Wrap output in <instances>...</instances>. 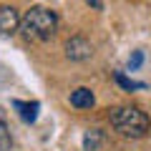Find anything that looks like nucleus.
Returning a JSON list of instances; mask_svg holds the SVG:
<instances>
[{
	"mask_svg": "<svg viewBox=\"0 0 151 151\" xmlns=\"http://www.w3.org/2000/svg\"><path fill=\"white\" fill-rule=\"evenodd\" d=\"M108 121L126 139H144L151 131V119L136 106H116L108 113Z\"/></svg>",
	"mask_w": 151,
	"mask_h": 151,
	"instance_id": "f257e3e1",
	"label": "nucleus"
},
{
	"mask_svg": "<svg viewBox=\"0 0 151 151\" xmlns=\"http://www.w3.org/2000/svg\"><path fill=\"white\" fill-rule=\"evenodd\" d=\"M20 30L28 40H48L58 30V15L43 5H35L20 18Z\"/></svg>",
	"mask_w": 151,
	"mask_h": 151,
	"instance_id": "f03ea898",
	"label": "nucleus"
},
{
	"mask_svg": "<svg viewBox=\"0 0 151 151\" xmlns=\"http://www.w3.org/2000/svg\"><path fill=\"white\" fill-rule=\"evenodd\" d=\"M93 55V45L83 35H73L65 40V58L68 60H88Z\"/></svg>",
	"mask_w": 151,
	"mask_h": 151,
	"instance_id": "7ed1b4c3",
	"label": "nucleus"
},
{
	"mask_svg": "<svg viewBox=\"0 0 151 151\" xmlns=\"http://www.w3.org/2000/svg\"><path fill=\"white\" fill-rule=\"evenodd\" d=\"M15 30H20L18 10L10 5H0V35H13Z\"/></svg>",
	"mask_w": 151,
	"mask_h": 151,
	"instance_id": "20e7f679",
	"label": "nucleus"
},
{
	"mask_svg": "<svg viewBox=\"0 0 151 151\" xmlns=\"http://www.w3.org/2000/svg\"><path fill=\"white\" fill-rule=\"evenodd\" d=\"M13 108L18 111V116H20L25 124H33V121L38 119L40 103H38V101H13Z\"/></svg>",
	"mask_w": 151,
	"mask_h": 151,
	"instance_id": "39448f33",
	"label": "nucleus"
},
{
	"mask_svg": "<svg viewBox=\"0 0 151 151\" xmlns=\"http://www.w3.org/2000/svg\"><path fill=\"white\" fill-rule=\"evenodd\" d=\"M93 103H96V98H93L91 88H76L70 93V106L73 108H91Z\"/></svg>",
	"mask_w": 151,
	"mask_h": 151,
	"instance_id": "423d86ee",
	"label": "nucleus"
},
{
	"mask_svg": "<svg viewBox=\"0 0 151 151\" xmlns=\"http://www.w3.org/2000/svg\"><path fill=\"white\" fill-rule=\"evenodd\" d=\"M103 144V131L88 129L83 134V151H98V146Z\"/></svg>",
	"mask_w": 151,
	"mask_h": 151,
	"instance_id": "0eeeda50",
	"label": "nucleus"
},
{
	"mask_svg": "<svg viewBox=\"0 0 151 151\" xmlns=\"http://www.w3.org/2000/svg\"><path fill=\"white\" fill-rule=\"evenodd\" d=\"M113 78H116V83H119L124 91H139V88H144V83L139 81H131V78H126L124 73H113Z\"/></svg>",
	"mask_w": 151,
	"mask_h": 151,
	"instance_id": "6e6552de",
	"label": "nucleus"
},
{
	"mask_svg": "<svg viewBox=\"0 0 151 151\" xmlns=\"http://www.w3.org/2000/svg\"><path fill=\"white\" fill-rule=\"evenodd\" d=\"M141 63H144V53L141 50H134V55L129 58V70H136Z\"/></svg>",
	"mask_w": 151,
	"mask_h": 151,
	"instance_id": "1a4fd4ad",
	"label": "nucleus"
},
{
	"mask_svg": "<svg viewBox=\"0 0 151 151\" xmlns=\"http://www.w3.org/2000/svg\"><path fill=\"white\" fill-rule=\"evenodd\" d=\"M0 144H3V149L10 146V139H8V134H5V121H3V116H0Z\"/></svg>",
	"mask_w": 151,
	"mask_h": 151,
	"instance_id": "9d476101",
	"label": "nucleus"
},
{
	"mask_svg": "<svg viewBox=\"0 0 151 151\" xmlns=\"http://www.w3.org/2000/svg\"><path fill=\"white\" fill-rule=\"evenodd\" d=\"M86 3L93 8V10H101V8H103V3H101V0H86Z\"/></svg>",
	"mask_w": 151,
	"mask_h": 151,
	"instance_id": "9b49d317",
	"label": "nucleus"
}]
</instances>
